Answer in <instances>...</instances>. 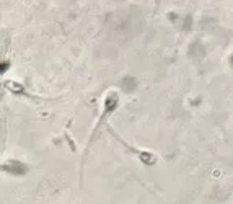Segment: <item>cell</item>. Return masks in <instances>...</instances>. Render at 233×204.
I'll return each instance as SVG.
<instances>
[{
  "mask_svg": "<svg viewBox=\"0 0 233 204\" xmlns=\"http://www.w3.org/2000/svg\"><path fill=\"white\" fill-rule=\"evenodd\" d=\"M5 87L10 90L12 93H25V87H23L20 82H13V80H7Z\"/></svg>",
  "mask_w": 233,
  "mask_h": 204,
  "instance_id": "1",
  "label": "cell"
},
{
  "mask_svg": "<svg viewBox=\"0 0 233 204\" xmlns=\"http://www.w3.org/2000/svg\"><path fill=\"white\" fill-rule=\"evenodd\" d=\"M10 67H12V61L7 57L0 59V77H2L3 74H7V72L10 70Z\"/></svg>",
  "mask_w": 233,
  "mask_h": 204,
  "instance_id": "2",
  "label": "cell"
}]
</instances>
